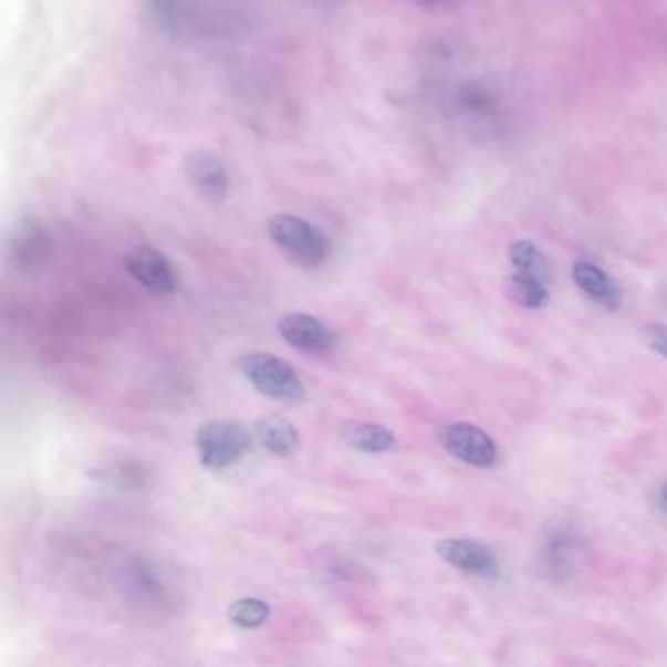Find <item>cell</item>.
I'll return each mask as SVG.
<instances>
[{"mask_svg": "<svg viewBox=\"0 0 667 667\" xmlns=\"http://www.w3.org/2000/svg\"><path fill=\"white\" fill-rule=\"evenodd\" d=\"M236 98L254 129L271 134L294 127V108L284 86L261 69H251L237 81Z\"/></svg>", "mask_w": 667, "mask_h": 667, "instance_id": "cell-1", "label": "cell"}, {"mask_svg": "<svg viewBox=\"0 0 667 667\" xmlns=\"http://www.w3.org/2000/svg\"><path fill=\"white\" fill-rule=\"evenodd\" d=\"M274 246L305 269H315L330 259L331 243L322 229L294 213H277L267 223Z\"/></svg>", "mask_w": 667, "mask_h": 667, "instance_id": "cell-2", "label": "cell"}, {"mask_svg": "<svg viewBox=\"0 0 667 667\" xmlns=\"http://www.w3.org/2000/svg\"><path fill=\"white\" fill-rule=\"evenodd\" d=\"M195 440L200 462L208 470H226L253 447L251 432L241 423L228 419L204 423L198 427Z\"/></svg>", "mask_w": 667, "mask_h": 667, "instance_id": "cell-3", "label": "cell"}, {"mask_svg": "<svg viewBox=\"0 0 667 667\" xmlns=\"http://www.w3.org/2000/svg\"><path fill=\"white\" fill-rule=\"evenodd\" d=\"M241 372L247 382L262 396L282 402H296L304 397V382L292 364L269 353H249L241 358Z\"/></svg>", "mask_w": 667, "mask_h": 667, "instance_id": "cell-4", "label": "cell"}, {"mask_svg": "<svg viewBox=\"0 0 667 667\" xmlns=\"http://www.w3.org/2000/svg\"><path fill=\"white\" fill-rule=\"evenodd\" d=\"M147 22L169 38H188L198 32L204 22H213V18L202 14L195 0H144Z\"/></svg>", "mask_w": 667, "mask_h": 667, "instance_id": "cell-5", "label": "cell"}, {"mask_svg": "<svg viewBox=\"0 0 667 667\" xmlns=\"http://www.w3.org/2000/svg\"><path fill=\"white\" fill-rule=\"evenodd\" d=\"M185 177L208 202H223L231 188V178L220 155L210 149H195L183 161Z\"/></svg>", "mask_w": 667, "mask_h": 667, "instance_id": "cell-6", "label": "cell"}, {"mask_svg": "<svg viewBox=\"0 0 667 667\" xmlns=\"http://www.w3.org/2000/svg\"><path fill=\"white\" fill-rule=\"evenodd\" d=\"M439 439L447 452L466 465L490 468L498 462L496 442L488 437V432L468 423H452L442 427Z\"/></svg>", "mask_w": 667, "mask_h": 667, "instance_id": "cell-7", "label": "cell"}, {"mask_svg": "<svg viewBox=\"0 0 667 667\" xmlns=\"http://www.w3.org/2000/svg\"><path fill=\"white\" fill-rule=\"evenodd\" d=\"M126 271L134 279L157 294H175L178 288V274L175 264L153 247H137L127 254Z\"/></svg>", "mask_w": 667, "mask_h": 667, "instance_id": "cell-8", "label": "cell"}, {"mask_svg": "<svg viewBox=\"0 0 667 667\" xmlns=\"http://www.w3.org/2000/svg\"><path fill=\"white\" fill-rule=\"evenodd\" d=\"M279 333L288 345L304 353H327L337 343L335 333L317 317L308 313H288L279 322Z\"/></svg>", "mask_w": 667, "mask_h": 667, "instance_id": "cell-9", "label": "cell"}, {"mask_svg": "<svg viewBox=\"0 0 667 667\" xmlns=\"http://www.w3.org/2000/svg\"><path fill=\"white\" fill-rule=\"evenodd\" d=\"M437 554L447 564L473 575H491L496 572V557L482 542L470 539H445L437 542Z\"/></svg>", "mask_w": 667, "mask_h": 667, "instance_id": "cell-10", "label": "cell"}, {"mask_svg": "<svg viewBox=\"0 0 667 667\" xmlns=\"http://www.w3.org/2000/svg\"><path fill=\"white\" fill-rule=\"evenodd\" d=\"M254 435L264 450L274 457H292L300 448V435L292 423L280 415H262L254 421Z\"/></svg>", "mask_w": 667, "mask_h": 667, "instance_id": "cell-11", "label": "cell"}, {"mask_svg": "<svg viewBox=\"0 0 667 667\" xmlns=\"http://www.w3.org/2000/svg\"><path fill=\"white\" fill-rule=\"evenodd\" d=\"M338 437L345 440L348 447L356 448L361 452L368 455H381L388 452L396 447V437L394 432L376 425V423L366 421H345L338 425Z\"/></svg>", "mask_w": 667, "mask_h": 667, "instance_id": "cell-12", "label": "cell"}, {"mask_svg": "<svg viewBox=\"0 0 667 667\" xmlns=\"http://www.w3.org/2000/svg\"><path fill=\"white\" fill-rule=\"evenodd\" d=\"M51 253V237L42 226L28 223L18 229L10 243V257L22 269H34L40 262L48 261Z\"/></svg>", "mask_w": 667, "mask_h": 667, "instance_id": "cell-13", "label": "cell"}, {"mask_svg": "<svg viewBox=\"0 0 667 667\" xmlns=\"http://www.w3.org/2000/svg\"><path fill=\"white\" fill-rule=\"evenodd\" d=\"M574 280L587 296L597 300L600 304L615 308L618 304L617 288L605 272L592 262H575Z\"/></svg>", "mask_w": 667, "mask_h": 667, "instance_id": "cell-14", "label": "cell"}, {"mask_svg": "<svg viewBox=\"0 0 667 667\" xmlns=\"http://www.w3.org/2000/svg\"><path fill=\"white\" fill-rule=\"evenodd\" d=\"M507 296L511 298L515 304L531 310H541L549 304V292L546 284L539 279H532L523 272H513L506 284Z\"/></svg>", "mask_w": 667, "mask_h": 667, "instance_id": "cell-15", "label": "cell"}, {"mask_svg": "<svg viewBox=\"0 0 667 667\" xmlns=\"http://www.w3.org/2000/svg\"><path fill=\"white\" fill-rule=\"evenodd\" d=\"M509 259L513 262L517 272H523L532 279H539L544 284H549V261L531 241H517L515 246L511 247V251H509Z\"/></svg>", "mask_w": 667, "mask_h": 667, "instance_id": "cell-16", "label": "cell"}, {"mask_svg": "<svg viewBox=\"0 0 667 667\" xmlns=\"http://www.w3.org/2000/svg\"><path fill=\"white\" fill-rule=\"evenodd\" d=\"M228 617L233 625L241 628H261L271 618V607L269 603L257 597H243L229 605Z\"/></svg>", "mask_w": 667, "mask_h": 667, "instance_id": "cell-17", "label": "cell"}, {"mask_svg": "<svg viewBox=\"0 0 667 667\" xmlns=\"http://www.w3.org/2000/svg\"><path fill=\"white\" fill-rule=\"evenodd\" d=\"M644 338L646 343L654 348L658 355L667 358V327L664 325H650L644 330Z\"/></svg>", "mask_w": 667, "mask_h": 667, "instance_id": "cell-18", "label": "cell"}, {"mask_svg": "<svg viewBox=\"0 0 667 667\" xmlns=\"http://www.w3.org/2000/svg\"><path fill=\"white\" fill-rule=\"evenodd\" d=\"M411 2L417 7H423V9H439V7H445L452 0H411Z\"/></svg>", "mask_w": 667, "mask_h": 667, "instance_id": "cell-19", "label": "cell"}, {"mask_svg": "<svg viewBox=\"0 0 667 667\" xmlns=\"http://www.w3.org/2000/svg\"><path fill=\"white\" fill-rule=\"evenodd\" d=\"M664 501H666V506H667V486H666V488H664Z\"/></svg>", "mask_w": 667, "mask_h": 667, "instance_id": "cell-20", "label": "cell"}]
</instances>
